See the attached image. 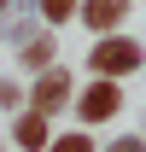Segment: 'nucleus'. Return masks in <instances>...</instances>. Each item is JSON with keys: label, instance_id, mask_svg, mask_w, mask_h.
I'll return each mask as SVG.
<instances>
[{"label": "nucleus", "instance_id": "1", "mask_svg": "<svg viewBox=\"0 0 146 152\" xmlns=\"http://www.w3.org/2000/svg\"><path fill=\"white\" fill-rule=\"evenodd\" d=\"M140 64H146V47L134 35H99L93 53H88V70L93 76H111V82H117V76H134Z\"/></svg>", "mask_w": 146, "mask_h": 152}, {"label": "nucleus", "instance_id": "2", "mask_svg": "<svg viewBox=\"0 0 146 152\" xmlns=\"http://www.w3.org/2000/svg\"><path fill=\"white\" fill-rule=\"evenodd\" d=\"M117 111H123V88H117L111 76H93L88 88L76 94V117H82V123H111Z\"/></svg>", "mask_w": 146, "mask_h": 152}, {"label": "nucleus", "instance_id": "3", "mask_svg": "<svg viewBox=\"0 0 146 152\" xmlns=\"http://www.w3.org/2000/svg\"><path fill=\"white\" fill-rule=\"evenodd\" d=\"M76 99V88H70V70H41L35 76V88H29V111H41V117H53V111H64Z\"/></svg>", "mask_w": 146, "mask_h": 152}, {"label": "nucleus", "instance_id": "4", "mask_svg": "<svg viewBox=\"0 0 146 152\" xmlns=\"http://www.w3.org/2000/svg\"><path fill=\"white\" fill-rule=\"evenodd\" d=\"M76 12H82V23H88V29H99V35H117V23L128 18V0H82Z\"/></svg>", "mask_w": 146, "mask_h": 152}, {"label": "nucleus", "instance_id": "5", "mask_svg": "<svg viewBox=\"0 0 146 152\" xmlns=\"http://www.w3.org/2000/svg\"><path fill=\"white\" fill-rule=\"evenodd\" d=\"M12 140H18V152H47V146H53L47 117H41V111H23L18 123H12Z\"/></svg>", "mask_w": 146, "mask_h": 152}, {"label": "nucleus", "instance_id": "6", "mask_svg": "<svg viewBox=\"0 0 146 152\" xmlns=\"http://www.w3.org/2000/svg\"><path fill=\"white\" fill-rule=\"evenodd\" d=\"M18 58H23V70H53V35H47V29H41V35H23L18 41Z\"/></svg>", "mask_w": 146, "mask_h": 152}, {"label": "nucleus", "instance_id": "7", "mask_svg": "<svg viewBox=\"0 0 146 152\" xmlns=\"http://www.w3.org/2000/svg\"><path fill=\"white\" fill-rule=\"evenodd\" d=\"M76 6H82V0H41V18H47V23H70Z\"/></svg>", "mask_w": 146, "mask_h": 152}, {"label": "nucleus", "instance_id": "8", "mask_svg": "<svg viewBox=\"0 0 146 152\" xmlns=\"http://www.w3.org/2000/svg\"><path fill=\"white\" fill-rule=\"evenodd\" d=\"M47 152H93V134H88V129H76V134H58V140H53Z\"/></svg>", "mask_w": 146, "mask_h": 152}, {"label": "nucleus", "instance_id": "9", "mask_svg": "<svg viewBox=\"0 0 146 152\" xmlns=\"http://www.w3.org/2000/svg\"><path fill=\"white\" fill-rule=\"evenodd\" d=\"M105 152H146V140H140V134H117Z\"/></svg>", "mask_w": 146, "mask_h": 152}, {"label": "nucleus", "instance_id": "10", "mask_svg": "<svg viewBox=\"0 0 146 152\" xmlns=\"http://www.w3.org/2000/svg\"><path fill=\"white\" fill-rule=\"evenodd\" d=\"M0 105H18V82H0Z\"/></svg>", "mask_w": 146, "mask_h": 152}, {"label": "nucleus", "instance_id": "11", "mask_svg": "<svg viewBox=\"0 0 146 152\" xmlns=\"http://www.w3.org/2000/svg\"><path fill=\"white\" fill-rule=\"evenodd\" d=\"M0 6H6V0H0Z\"/></svg>", "mask_w": 146, "mask_h": 152}]
</instances>
